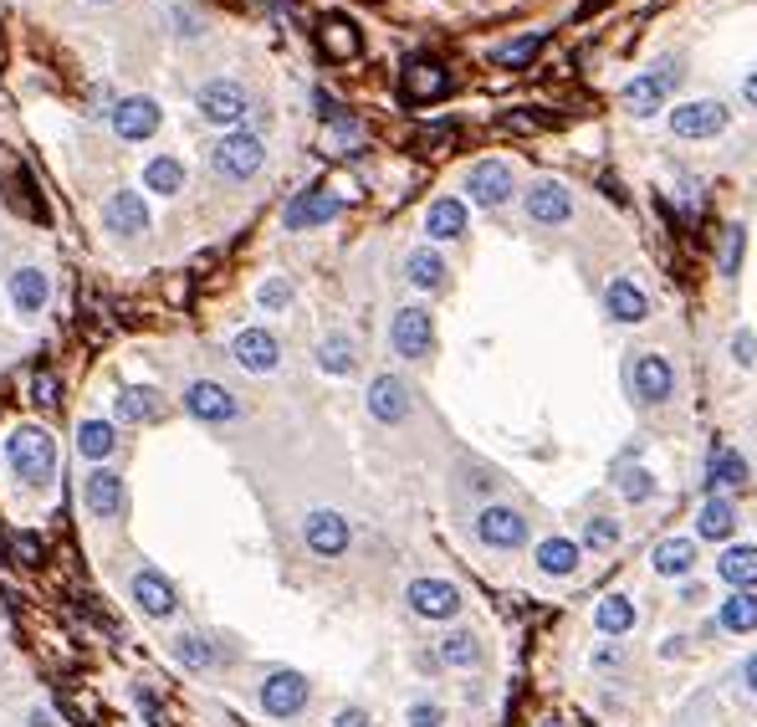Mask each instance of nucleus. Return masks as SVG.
Wrapping results in <instances>:
<instances>
[{"mask_svg":"<svg viewBox=\"0 0 757 727\" xmlns=\"http://www.w3.org/2000/svg\"><path fill=\"white\" fill-rule=\"evenodd\" d=\"M5 466H11L26 487H46L57 476V441L46 426H15L5 436Z\"/></svg>","mask_w":757,"mask_h":727,"instance_id":"f257e3e1","label":"nucleus"},{"mask_svg":"<svg viewBox=\"0 0 757 727\" xmlns=\"http://www.w3.org/2000/svg\"><path fill=\"white\" fill-rule=\"evenodd\" d=\"M624 389H630V400L635 405H666L670 389H676V364H670L666 354H655V349H645V354H635L630 364H624Z\"/></svg>","mask_w":757,"mask_h":727,"instance_id":"f03ea898","label":"nucleus"},{"mask_svg":"<svg viewBox=\"0 0 757 727\" xmlns=\"http://www.w3.org/2000/svg\"><path fill=\"white\" fill-rule=\"evenodd\" d=\"M267 164V144L256 134H246V129H236V134H225L221 144L210 148V169L221 179H231V185H241V179H252L256 169Z\"/></svg>","mask_w":757,"mask_h":727,"instance_id":"7ed1b4c3","label":"nucleus"},{"mask_svg":"<svg viewBox=\"0 0 757 727\" xmlns=\"http://www.w3.org/2000/svg\"><path fill=\"white\" fill-rule=\"evenodd\" d=\"M302 543H308L312 559H338V553H348V543H354V528H348V518L333 513V507H312L308 518H302Z\"/></svg>","mask_w":757,"mask_h":727,"instance_id":"20e7f679","label":"nucleus"},{"mask_svg":"<svg viewBox=\"0 0 757 727\" xmlns=\"http://www.w3.org/2000/svg\"><path fill=\"white\" fill-rule=\"evenodd\" d=\"M476 538L487 543V549L497 553H512L527 543V518H522L517 507H506V503H487L481 513H476Z\"/></svg>","mask_w":757,"mask_h":727,"instance_id":"39448f33","label":"nucleus"},{"mask_svg":"<svg viewBox=\"0 0 757 727\" xmlns=\"http://www.w3.org/2000/svg\"><path fill=\"white\" fill-rule=\"evenodd\" d=\"M404 605L415 609L420 620H456L460 615V590L450 580H435V574H425V580H410V590H404Z\"/></svg>","mask_w":757,"mask_h":727,"instance_id":"423d86ee","label":"nucleus"},{"mask_svg":"<svg viewBox=\"0 0 757 727\" xmlns=\"http://www.w3.org/2000/svg\"><path fill=\"white\" fill-rule=\"evenodd\" d=\"M681 82V67L676 62H660L655 73H645V77H635L630 88H624V108L635 113V119H650V113H660L666 108V98H670V88Z\"/></svg>","mask_w":757,"mask_h":727,"instance_id":"0eeeda50","label":"nucleus"},{"mask_svg":"<svg viewBox=\"0 0 757 727\" xmlns=\"http://www.w3.org/2000/svg\"><path fill=\"white\" fill-rule=\"evenodd\" d=\"M308 697H312V686H308V676L302 671H271L267 682H261V713L267 717H298L302 707H308Z\"/></svg>","mask_w":757,"mask_h":727,"instance_id":"6e6552de","label":"nucleus"},{"mask_svg":"<svg viewBox=\"0 0 757 727\" xmlns=\"http://www.w3.org/2000/svg\"><path fill=\"white\" fill-rule=\"evenodd\" d=\"M194 103H200V119H205V123H221V129H236V123L252 113V98H246V88H241V82H205Z\"/></svg>","mask_w":757,"mask_h":727,"instance_id":"1a4fd4ad","label":"nucleus"},{"mask_svg":"<svg viewBox=\"0 0 757 727\" xmlns=\"http://www.w3.org/2000/svg\"><path fill=\"white\" fill-rule=\"evenodd\" d=\"M389 343L400 359H425L435 349V323L425 308H400L394 323H389Z\"/></svg>","mask_w":757,"mask_h":727,"instance_id":"9d476101","label":"nucleus"},{"mask_svg":"<svg viewBox=\"0 0 757 727\" xmlns=\"http://www.w3.org/2000/svg\"><path fill=\"white\" fill-rule=\"evenodd\" d=\"M82 507H88L92 518H123L129 513V487H123L119 472H108V466H98V472H88V482H82Z\"/></svg>","mask_w":757,"mask_h":727,"instance_id":"9b49d317","label":"nucleus"},{"mask_svg":"<svg viewBox=\"0 0 757 727\" xmlns=\"http://www.w3.org/2000/svg\"><path fill=\"white\" fill-rule=\"evenodd\" d=\"M185 410H190L194 420H205V426H231V420L241 416L236 395L225 385H215V379H194V385L185 389Z\"/></svg>","mask_w":757,"mask_h":727,"instance_id":"f8f14e48","label":"nucleus"},{"mask_svg":"<svg viewBox=\"0 0 757 727\" xmlns=\"http://www.w3.org/2000/svg\"><path fill=\"white\" fill-rule=\"evenodd\" d=\"M727 129V108L712 103V98H697V103L670 108V134L676 139H716Z\"/></svg>","mask_w":757,"mask_h":727,"instance_id":"ddd939ff","label":"nucleus"},{"mask_svg":"<svg viewBox=\"0 0 757 727\" xmlns=\"http://www.w3.org/2000/svg\"><path fill=\"white\" fill-rule=\"evenodd\" d=\"M231 359H236L246 374H271L282 364V343L271 339L267 328H241L236 339H231Z\"/></svg>","mask_w":757,"mask_h":727,"instance_id":"4468645a","label":"nucleus"},{"mask_svg":"<svg viewBox=\"0 0 757 727\" xmlns=\"http://www.w3.org/2000/svg\"><path fill=\"white\" fill-rule=\"evenodd\" d=\"M466 190H471V206L481 210H497L512 200V169L502 159H481L471 164V175H466Z\"/></svg>","mask_w":757,"mask_h":727,"instance_id":"2eb2a0df","label":"nucleus"},{"mask_svg":"<svg viewBox=\"0 0 757 727\" xmlns=\"http://www.w3.org/2000/svg\"><path fill=\"white\" fill-rule=\"evenodd\" d=\"M522 210H527V221L537 225H564L574 216V195L558 185V179H537L533 190L522 195Z\"/></svg>","mask_w":757,"mask_h":727,"instance_id":"dca6fc26","label":"nucleus"},{"mask_svg":"<svg viewBox=\"0 0 757 727\" xmlns=\"http://www.w3.org/2000/svg\"><path fill=\"white\" fill-rule=\"evenodd\" d=\"M129 594H134V605L149 615V620H169L179 609V599H175V584L164 580L159 569H138L134 574V584H129Z\"/></svg>","mask_w":757,"mask_h":727,"instance_id":"f3484780","label":"nucleus"},{"mask_svg":"<svg viewBox=\"0 0 757 727\" xmlns=\"http://www.w3.org/2000/svg\"><path fill=\"white\" fill-rule=\"evenodd\" d=\"M333 216H338V195H327L323 185L302 190L298 200H287V210H282L287 231H312V225H327Z\"/></svg>","mask_w":757,"mask_h":727,"instance_id":"a211bd4d","label":"nucleus"},{"mask_svg":"<svg viewBox=\"0 0 757 727\" xmlns=\"http://www.w3.org/2000/svg\"><path fill=\"white\" fill-rule=\"evenodd\" d=\"M537 574H548V580H574L583 564V543L579 538H564V533H553L537 543Z\"/></svg>","mask_w":757,"mask_h":727,"instance_id":"6ab92c4d","label":"nucleus"},{"mask_svg":"<svg viewBox=\"0 0 757 727\" xmlns=\"http://www.w3.org/2000/svg\"><path fill=\"white\" fill-rule=\"evenodd\" d=\"M369 416L379 420V426H400V420H410V389H404L400 374H379L369 385Z\"/></svg>","mask_w":757,"mask_h":727,"instance_id":"aec40b11","label":"nucleus"},{"mask_svg":"<svg viewBox=\"0 0 757 727\" xmlns=\"http://www.w3.org/2000/svg\"><path fill=\"white\" fill-rule=\"evenodd\" d=\"M737 533V507H732L727 492H706V503L697 507V538L706 543H727Z\"/></svg>","mask_w":757,"mask_h":727,"instance_id":"412c9836","label":"nucleus"},{"mask_svg":"<svg viewBox=\"0 0 757 727\" xmlns=\"http://www.w3.org/2000/svg\"><path fill=\"white\" fill-rule=\"evenodd\" d=\"M650 569L660 580H691V569H697V543H691V538H660L650 549Z\"/></svg>","mask_w":757,"mask_h":727,"instance_id":"4be33fe9","label":"nucleus"},{"mask_svg":"<svg viewBox=\"0 0 757 727\" xmlns=\"http://www.w3.org/2000/svg\"><path fill=\"white\" fill-rule=\"evenodd\" d=\"M103 221L113 236H144V231H149V210H144V200H138L134 190H119L103 206Z\"/></svg>","mask_w":757,"mask_h":727,"instance_id":"5701e85b","label":"nucleus"},{"mask_svg":"<svg viewBox=\"0 0 757 727\" xmlns=\"http://www.w3.org/2000/svg\"><path fill=\"white\" fill-rule=\"evenodd\" d=\"M154 129H159L154 98H123V103H113V134L119 139H149Z\"/></svg>","mask_w":757,"mask_h":727,"instance_id":"b1692460","label":"nucleus"},{"mask_svg":"<svg viewBox=\"0 0 757 727\" xmlns=\"http://www.w3.org/2000/svg\"><path fill=\"white\" fill-rule=\"evenodd\" d=\"M716 580L732 590H757V543H732L716 553Z\"/></svg>","mask_w":757,"mask_h":727,"instance_id":"393cba45","label":"nucleus"},{"mask_svg":"<svg viewBox=\"0 0 757 727\" xmlns=\"http://www.w3.org/2000/svg\"><path fill=\"white\" fill-rule=\"evenodd\" d=\"M604 308H609L614 323H645V318H650V297L639 293L630 277H614L609 293H604Z\"/></svg>","mask_w":757,"mask_h":727,"instance_id":"a878e982","label":"nucleus"},{"mask_svg":"<svg viewBox=\"0 0 757 727\" xmlns=\"http://www.w3.org/2000/svg\"><path fill=\"white\" fill-rule=\"evenodd\" d=\"M635 620H639V609H635V599H630V594H604V599L594 605V630H599V636H609V640L630 636V630H635Z\"/></svg>","mask_w":757,"mask_h":727,"instance_id":"bb28decb","label":"nucleus"},{"mask_svg":"<svg viewBox=\"0 0 757 727\" xmlns=\"http://www.w3.org/2000/svg\"><path fill=\"white\" fill-rule=\"evenodd\" d=\"M450 88V77H446V67H441V62H410V67H404V98H410V103H431V98H441V92Z\"/></svg>","mask_w":757,"mask_h":727,"instance_id":"cd10ccee","label":"nucleus"},{"mask_svg":"<svg viewBox=\"0 0 757 727\" xmlns=\"http://www.w3.org/2000/svg\"><path fill=\"white\" fill-rule=\"evenodd\" d=\"M164 416V395L159 389H119L113 395V420H123V426H138V420H159Z\"/></svg>","mask_w":757,"mask_h":727,"instance_id":"c85d7f7f","label":"nucleus"},{"mask_svg":"<svg viewBox=\"0 0 757 727\" xmlns=\"http://www.w3.org/2000/svg\"><path fill=\"white\" fill-rule=\"evenodd\" d=\"M716 625L727 636H753L757 630V590H732L722 605H716Z\"/></svg>","mask_w":757,"mask_h":727,"instance_id":"c756f323","label":"nucleus"},{"mask_svg":"<svg viewBox=\"0 0 757 727\" xmlns=\"http://www.w3.org/2000/svg\"><path fill=\"white\" fill-rule=\"evenodd\" d=\"M46 297H52V283H46L42 267L11 272V302L21 308V318H36V312L46 308Z\"/></svg>","mask_w":757,"mask_h":727,"instance_id":"7c9ffc66","label":"nucleus"},{"mask_svg":"<svg viewBox=\"0 0 757 727\" xmlns=\"http://www.w3.org/2000/svg\"><path fill=\"white\" fill-rule=\"evenodd\" d=\"M743 482H747L743 451H732V445H712V456H706V492H727V487H743Z\"/></svg>","mask_w":757,"mask_h":727,"instance_id":"2f4dec72","label":"nucleus"},{"mask_svg":"<svg viewBox=\"0 0 757 727\" xmlns=\"http://www.w3.org/2000/svg\"><path fill=\"white\" fill-rule=\"evenodd\" d=\"M460 231H466V206H460L456 195L431 200V210H425V236L431 241H456Z\"/></svg>","mask_w":757,"mask_h":727,"instance_id":"473e14b6","label":"nucleus"},{"mask_svg":"<svg viewBox=\"0 0 757 727\" xmlns=\"http://www.w3.org/2000/svg\"><path fill=\"white\" fill-rule=\"evenodd\" d=\"M404 277L420 287V293H435V287H446V262L435 246H415V252L404 256Z\"/></svg>","mask_w":757,"mask_h":727,"instance_id":"72a5a7b5","label":"nucleus"},{"mask_svg":"<svg viewBox=\"0 0 757 727\" xmlns=\"http://www.w3.org/2000/svg\"><path fill=\"white\" fill-rule=\"evenodd\" d=\"M77 451L88 461H108L119 451V431H113V420H82L77 426Z\"/></svg>","mask_w":757,"mask_h":727,"instance_id":"f704fd0d","label":"nucleus"},{"mask_svg":"<svg viewBox=\"0 0 757 727\" xmlns=\"http://www.w3.org/2000/svg\"><path fill=\"white\" fill-rule=\"evenodd\" d=\"M169 656H175L185 671H210L221 656H215V646H210L205 636H194V630H185V636L169 640Z\"/></svg>","mask_w":757,"mask_h":727,"instance_id":"c9c22d12","label":"nucleus"},{"mask_svg":"<svg viewBox=\"0 0 757 727\" xmlns=\"http://www.w3.org/2000/svg\"><path fill=\"white\" fill-rule=\"evenodd\" d=\"M441 661L456 671L481 667V640H476L471 630H446V636H441Z\"/></svg>","mask_w":757,"mask_h":727,"instance_id":"e433bc0d","label":"nucleus"},{"mask_svg":"<svg viewBox=\"0 0 757 727\" xmlns=\"http://www.w3.org/2000/svg\"><path fill=\"white\" fill-rule=\"evenodd\" d=\"M318 36H323V52H327V57H338V62H348L358 52V31H354V21H343V15H327Z\"/></svg>","mask_w":757,"mask_h":727,"instance_id":"4c0bfd02","label":"nucleus"},{"mask_svg":"<svg viewBox=\"0 0 757 727\" xmlns=\"http://www.w3.org/2000/svg\"><path fill=\"white\" fill-rule=\"evenodd\" d=\"M318 370L323 374H354V343L343 339V333H327L318 343Z\"/></svg>","mask_w":757,"mask_h":727,"instance_id":"58836bf2","label":"nucleus"},{"mask_svg":"<svg viewBox=\"0 0 757 727\" xmlns=\"http://www.w3.org/2000/svg\"><path fill=\"white\" fill-rule=\"evenodd\" d=\"M144 185H149L154 195H179L185 190V164L179 159H154L149 169H144Z\"/></svg>","mask_w":757,"mask_h":727,"instance_id":"ea45409f","label":"nucleus"},{"mask_svg":"<svg viewBox=\"0 0 757 727\" xmlns=\"http://www.w3.org/2000/svg\"><path fill=\"white\" fill-rule=\"evenodd\" d=\"M614 487H620V497H630V503H650V497H655V476L645 472V466H620Z\"/></svg>","mask_w":757,"mask_h":727,"instance_id":"a19ab883","label":"nucleus"},{"mask_svg":"<svg viewBox=\"0 0 757 727\" xmlns=\"http://www.w3.org/2000/svg\"><path fill=\"white\" fill-rule=\"evenodd\" d=\"M537 46H543V36H517V42L497 46V67H527L537 57Z\"/></svg>","mask_w":757,"mask_h":727,"instance_id":"79ce46f5","label":"nucleus"},{"mask_svg":"<svg viewBox=\"0 0 757 727\" xmlns=\"http://www.w3.org/2000/svg\"><path fill=\"white\" fill-rule=\"evenodd\" d=\"M583 543H589V549H614V543H620V522L614 518H589L583 522Z\"/></svg>","mask_w":757,"mask_h":727,"instance_id":"37998d69","label":"nucleus"},{"mask_svg":"<svg viewBox=\"0 0 757 727\" xmlns=\"http://www.w3.org/2000/svg\"><path fill=\"white\" fill-rule=\"evenodd\" d=\"M256 302H261L267 312H282L287 302H292V283H282V277H271V283L256 287Z\"/></svg>","mask_w":757,"mask_h":727,"instance_id":"c03bdc74","label":"nucleus"},{"mask_svg":"<svg viewBox=\"0 0 757 727\" xmlns=\"http://www.w3.org/2000/svg\"><path fill=\"white\" fill-rule=\"evenodd\" d=\"M743 246H747V231L743 225H732L727 246H722V277H737V267H743Z\"/></svg>","mask_w":757,"mask_h":727,"instance_id":"a18cd8bd","label":"nucleus"},{"mask_svg":"<svg viewBox=\"0 0 757 727\" xmlns=\"http://www.w3.org/2000/svg\"><path fill=\"white\" fill-rule=\"evenodd\" d=\"M11 553H15V564H42V559H46V549H42V538H36V533H21L11 543Z\"/></svg>","mask_w":757,"mask_h":727,"instance_id":"49530a36","label":"nucleus"},{"mask_svg":"<svg viewBox=\"0 0 757 727\" xmlns=\"http://www.w3.org/2000/svg\"><path fill=\"white\" fill-rule=\"evenodd\" d=\"M732 359H737L743 370H753V364H757V339H753V328H737V339H732Z\"/></svg>","mask_w":757,"mask_h":727,"instance_id":"de8ad7c7","label":"nucleus"},{"mask_svg":"<svg viewBox=\"0 0 757 727\" xmlns=\"http://www.w3.org/2000/svg\"><path fill=\"white\" fill-rule=\"evenodd\" d=\"M404 723H410V727H446V713H441V707H435V702H415V707H410V717H404Z\"/></svg>","mask_w":757,"mask_h":727,"instance_id":"09e8293b","label":"nucleus"},{"mask_svg":"<svg viewBox=\"0 0 757 727\" xmlns=\"http://www.w3.org/2000/svg\"><path fill=\"white\" fill-rule=\"evenodd\" d=\"M31 400H36V405H57V379H52V374H42V379L31 385Z\"/></svg>","mask_w":757,"mask_h":727,"instance_id":"8fccbe9b","label":"nucleus"},{"mask_svg":"<svg viewBox=\"0 0 757 727\" xmlns=\"http://www.w3.org/2000/svg\"><path fill=\"white\" fill-rule=\"evenodd\" d=\"M502 129H517V134H533V129H543V119H533V113H506Z\"/></svg>","mask_w":757,"mask_h":727,"instance_id":"3c124183","label":"nucleus"},{"mask_svg":"<svg viewBox=\"0 0 757 727\" xmlns=\"http://www.w3.org/2000/svg\"><path fill=\"white\" fill-rule=\"evenodd\" d=\"M333 727H369V713H364V707H343V713L333 717Z\"/></svg>","mask_w":757,"mask_h":727,"instance_id":"603ef678","label":"nucleus"},{"mask_svg":"<svg viewBox=\"0 0 757 727\" xmlns=\"http://www.w3.org/2000/svg\"><path fill=\"white\" fill-rule=\"evenodd\" d=\"M743 686H747V692H753V697H757V651L743 661Z\"/></svg>","mask_w":757,"mask_h":727,"instance_id":"864d4df0","label":"nucleus"},{"mask_svg":"<svg viewBox=\"0 0 757 727\" xmlns=\"http://www.w3.org/2000/svg\"><path fill=\"white\" fill-rule=\"evenodd\" d=\"M743 103H747V108H757V67L743 77Z\"/></svg>","mask_w":757,"mask_h":727,"instance_id":"5fc2aeb1","label":"nucleus"},{"mask_svg":"<svg viewBox=\"0 0 757 727\" xmlns=\"http://www.w3.org/2000/svg\"><path fill=\"white\" fill-rule=\"evenodd\" d=\"M31 727H57V717L46 713V707H31Z\"/></svg>","mask_w":757,"mask_h":727,"instance_id":"6e6d98bb","label":"nucleus"},{"mask_svg":"<svg viewBox=\"0 0 757 727\" xmlns=\"http://www.w3.org/2000/svg\"><path fill=\"white\" fill-rule=\"evenodd\" d=\"M543 727H564V723H543Z\"/></svg>","mask_w":757,"mask_h":727,"instance_id":"4d7b16f0","label":"nucleus"},{"mask_svg":"<svg viewBox=\"0 0 757 727\" xmlns=\"http://www.w3.org/2000/svg\"><path fill=\"white\" fill-rule=\"evenodd\" d=\"M98 5H108V0H98Z\"/></svg>","mask_w":757,"mask_h":727,"instance_id":"13d9d810","label":"nucleus"},{"mask_svg":"<svg viewBox=\"0 0 757 727\" xmlns=\"http://www.w3.org/2000/svg\"><path fill=\"white\" fill-rule=\"evenodd\" d=\"M271 5H277V0H271Z\"/></svg>","mask_w":757,"mask_h":727,"instance_id":"bf43d9fd","label":"nucleus"}]
</instances>
